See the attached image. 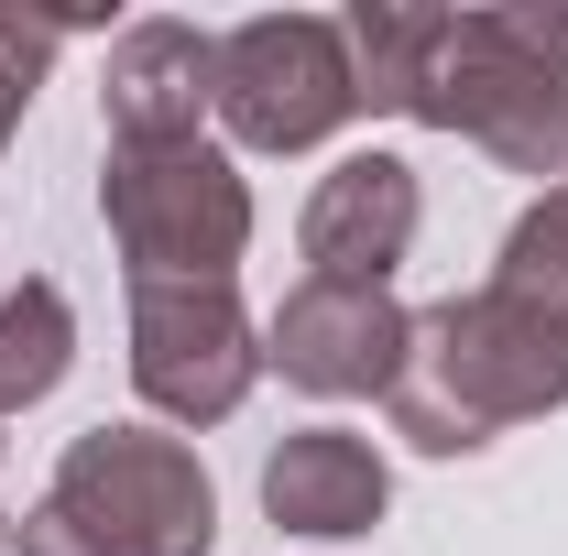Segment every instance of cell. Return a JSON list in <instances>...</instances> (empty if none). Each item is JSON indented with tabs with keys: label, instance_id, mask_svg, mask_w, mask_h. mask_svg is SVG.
<instances>
[{
	"label": "cell",
	"instance_id": "cell-1",
	"mask_svg": "<svg viewBox=\"0 0 568 556\" xmlns=\"http://www.w3.org/2000/svg\"><path fill=\"white\" fill-rule=\"evenodd\" d=\"M361 110H416L437 132H470L514 175H568V11H351Z\"/></svg>",
	"mask_w": 568,
	"mask_h": 556
},
{
	"label": "cell",
	"instance_id": "cell-2",
	"mask_svg": "<svg viewBox=\"0 0 568 556\" xmlns=\"http://www.w3.org/2000/svg\"><path fill=\"white\" fill-rule=\"evenodd\" d=\"M547 404H568V339L536 306L481 284V295H448L437 317H416V349L394 371V425L426 459L493 447L514 415H547Z\"/></svg>",
	"mask_w": 568,
	"mask_h": 556
},
{
	"label": "cell",
	"instance_id": "cell-3",
	"mask_svg": "<svg viewBox=\"0 0 568 556\" xmlns=\"http://www.w3.org/2000/svg\"><path fill=\"white\" fill-rule=\"evenodd\" d=\"M209 546H219V491L153 425H88L55 459L44 513L22 524V556H209Z\"/></svg>",
	"mask_w": 568,
	"mask_h": 556
},
{
	"label": "cell",
	"instance_id": "cell-4",
	"mask_svg": "<svg viewBox=\"0 0 568 556\" xmlns=\"http://www.w3.org/2000/svg\"><path fill=\"white\" fill-rule=\"evenodd\" d=\"M99 208L110 240L132 251V284H230L252 240V186L209 142H110Z\"/></svg>",
	"mask_w": 568,
	"mask_h": 556
},
{
	"label": "cell",
	"instance_id": "cell-5",
	"mask_svg": "<svg viewBox=\"0 0 568 556\" xmlns=\"http://www.w3.org/2000/svg\"><path fill=\"white\" fill-rule=\"evenodd\" d=\"M361 110V66H351V22L317 11H263L241 33H219V121L252 153H306Z\"/></svg>",
	"mask_w": 568,
	"mask_h": 556
},
{
	"label": "cell",
	"instance_id": "cell-6",
	"mask_svg": "<svg viewBox=\"0 0 568 556\" xmlns=\"http://www.w3.org/2000/svg\"><path fill=\"white\" fill-rule=\"evenodd\" d=\"M263 349L252 317L230 306V284H132V382L153 415L175 425H219L252 393Z\"/></svg>",
	"mask_w": 568,
	"mask_h": 556
},
{
	"label": "cell",
	"instance_id": "cell-7",
	"mask_svg": "<svg viewBox=\"0 0 568 556\" xmlns=\"http://www.w3.org/2000/svg\"><path fill=\"white\" fill-rule=\"evenodd\" d=\"M405 349H416V317H405L394 295L295 284L274 306V349H263V360H274L284 382H306V393H394Z\"/></svg>",
	"mask_w": 568,
	"mask_h": 556
},
{
	"label": "cell",
	"instance_id": "cell-8",
	"mask_svg": "<svg viewBox=\"0 0 568 556\" xmlns=\"http://www.w3.org/2000/svg\"><path fill=\"white\" fill-rule=\"evenodd\" d=\"M416 251V164L405 153H339L306 197V284H351L383 295V274Z\"/></svg>",
	"mask_w": 568,
	"mask_h": 556
},
{
	"label": "cell",
	"instance_id": "cell-9",
	"mask_svg": "<svg viewBox=\"0 0 568 556\" xmlns=\"http://www.w3.org/2000/svg\"><path fill=\"white\" fill-rule=\"evenodd\" d=\"M110 142H197V110H219V44L197 22H132L99 76Z\"/></svg>",
	"mask_w": 568,
	"mask_h": 556
},
{
	"label": "cell",
	"instance_id": "cell-10",
	"mask_svg": "<svg viewBox=\"0 0 568 556\" xmlns=\"http://www.w3.org/2000/svg\"><path fill=\"white\" fill-rule=\"evenodd\" d=\"M383 502H394V481H383L372 436H351V425H306L263 459V513L284 535H372Z\"/></svg>",
	"mask_w": 568,
	"mask_h": 556
},
{
	"label": "cell",
	"instance_id": "cell-11",
	"mask_svg": "<svg viewBox=\"0 0 568 556\" xmlns=\"http://www.w3.org/2000/svg\"><path fill=\"white\" fill-rule=\"evenodd\" d=\"M77 360V317L55 284H22V295H0V415H22V404H44L55 382H67Z\"/></svg>",
	"mask_w": 568,
	"mask_h": 556
},
{
	"label": "cell",
	"instance_id": "cell-12",
	"mask_svg": "<svg viewBox=\"0 0 568 556\" xmlns=\"http://www.w3.org/2000/svg\"><path fill=\"white\" fill-rule=\"evenodd\" d=\"M493 284L514 295V306H536V317L568 339V186L547 197V208L514 218V240H503V274H493Z\"/></svg>",
	"mask_w": 568,
	"mask_h": 556
}]
</instances>
